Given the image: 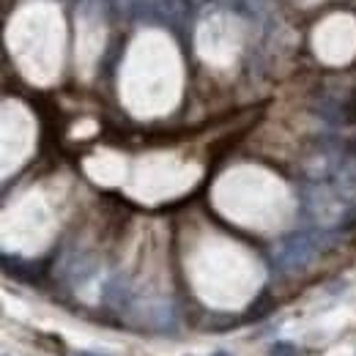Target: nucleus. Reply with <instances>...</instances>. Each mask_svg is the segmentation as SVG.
I'll list each match as a JSON object with an SVG mask.
<instances>
[{
	"mask_svg": "<svg viewBox=\"0 0 356 356\" xmlns=\"http://www.w3.org/2000/svg\"><path fill=\"white\" fill-rule=\"evenodd\" d=\"M268 356H299L296 346L288 343V340H277L271 348H268Z\"/></svg>",
	"mask_w": 356,
	"mask_h": 356,
	"instance_id": "nucleus-1",
	"label": "nucleus"
},
{
	"mask_svg": "<svg viewBox=\"0 0 356 356\" xmlns=\"http://www.w3.org/2000/svg\"><path fill=\"white\" fill-rule=\"evenodd\" d=\"M77 356H102V354H90V351H80Z\"/></svg>",
	"mask_w": 356,
	"mask_h": 356,
	"instance_id": "nucleus-2",
	"label": "nucleus"
},
{
	"mask_svg": "<svg viewBox=\"0 0 356 356\" xmlns=\"http://www.w3.org/2000/svg\"><path fill=\"white\" fill-rule=\"evenodd\" d=\"M214 356H227V354H225V351H217V354H214Z\"/></svg>",
	"mask_w": 356,
	"mask_h": 356,
	"instance_id": "nucleus-3",
	"label": "nucleus"
}]
</instances>
